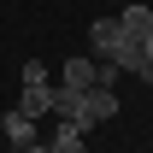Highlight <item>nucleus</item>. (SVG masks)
<instances>
[{"mask_svg":"<svg viewBox=\"0 0 153 153\" xmlns=\"http://www.w3.org/2000/svg\"><path fill=\"white\" fill-rule=\"evenodd\" d=\"M0 130H6V141H12V147H30V141H36V118H24L18 106H12V112L0 118Z\"/></svg>","mask_w":153,"mask_h":153,"instance_id":"6","label":"nucleus"},{"mask_svg":"<svg viewBox=\"0 0 153 153\" xmlns=\"http://www.w3.org/2000/svg\"><path fill=\"white\" fill-rule=\"evenodd\" d=\"M76 106H82V94L59 82V88H53V118H59V124H76Z\"/></svg>","mask_w":153,"mask_h":153,"instance_id":"7","label":"nucleus"},{"mask_svg":"<svg viewBox=\"0 0 153 153\" xmlns=\"http://www.w3.org/2000/svg\"><path fill=\"white\" fill-rule=\"evenodd\" d=\"M118 30H124L130 41H147V36H153V6H141V0L124 6V12H118Z\"/></svg>","mask_w":153,"mask_h":153,"instance_id":"4","label":"nucleus"},{"mask_svg":"<svg viewBox=\"0 0 153 153\" xmlns=\"http://www.w3.org/2000/svg\"><path fill=\"white\" fill-rule=\"evenodd\" d=\"M18 153H53V141H30V147H18Z\"/></svg>","mask_w":153,"mask_h":153,"instance_id":"10","label":"nucleus"},{"mask_svg":"<svg viewBox=\"0 0 153 153\" xmlns=\"http://www.w3.org/2000/svg\"><path fill=\"white\" fill-rule=\"evenodd\" d=\"M112 118H118V94L106 82H94V88H82V106H76L71 130H94V124H112Z\"/></svg>","mask_w":153,"mask_h":153,"instance_id":"1","label":"nucleus"},{"mask_svg":"<svg viewBox=\"0 0 153 153\" xmlns=\"http://www.w3.org/2000/svg\"><path fill=\"white\" fill-rule=\"evenodd\" d=\"M118 41H124L118 18H94V24H88V53H94V59H112V53H118Z\"/></svg>","mask_w":153,"mask_h":153,"instance_id":"2","label":"nucleus"},{"mask_svg":"<svg viewBox=\"0 0 153 153\" xmlns=\"http://www.w3.org/2000/svg\"><path fill=\"white\" fill-rule=\"evenodd\" d=\"M100 82V59H65V88H94Z\"/></svg>","mask_w":153,"mask_h":153,"instance_id":"5","label":"nucleus"},{"mask_svg":"<svg viewBox=\"0 0 153 153\" xmlns=\"http://www.w3.org/2000/svg\"><path fill=\"white\" fill-rule=\"evenodd\" d=\"M141 53H147V82H153V36L141 41Z\"/></svg>","mask_w":153,"mask_h":153,"instance_id":"11","label":"nucleus"},{"mask_svg":"<svg viewBox=\"0 0 153 153\" xmlns=\"http://www.w3.org/2000/svg\"><path fill=\"white\" fill-rule=\"evenodd\" d=\"M18 112H24V118H53V82H24Z\"/></svg>","mask_w":153,"mask_h":153,"instance_id":"3","label":"nucleus"},{"mask_svg":"<svg viewBox=\"0 0 153 153\" xmlns=\"http://www.w3.org/2000/svg\"><path fill=\"white\" fill-rule=\"evenodd\" d=\"M18 82H47V65H41V59H24V71H18Z\"/></svg>","mask_w":153,"mask_h":153,"instance_id":"9","label":"nucleus"},{"mask_svg":"<svg viewBox=\"0 0 153 153\" xmlns=\"http://www.w3.org/2000/svg\"><path fill=\"white\" fill-rule=\"evenodd\" d=\"M53 153H88L82 130H71V124H59V130H53Z\"/></svg>","mask_w":153,"mask_h":153,"instance_id":"8","label":"nucleus"}]
</instances>
